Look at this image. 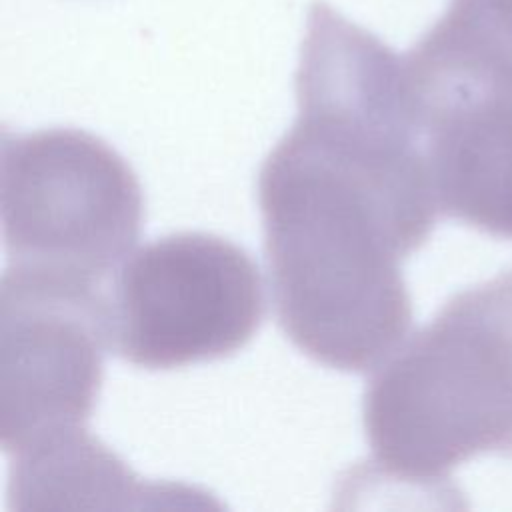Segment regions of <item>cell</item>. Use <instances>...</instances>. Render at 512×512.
<instances>
[{
    "instance_id": "8",
    "label": "cell",
    "mask_w": 512,
    "mask_h": 512,
    "mask_svg": "<svg viewBox=\"0 0 512 512\" xmlns=\"http://www.w3.org/2000/svg\"><path fill=\"white\" fill-rule=\"evenodd\" d=\"M494 12L512 28V0H486Z\"/></svg>"
},
{
    "instance_id": "1",
    "label": "cell",
    "mask_w": 512,
    "mask_h": 512,
    "mask_svg": "<svg viewBox=\"0 0 512 512\" xmlns=\"http://www.w3.org/2000/svg\"><path fill=\"white\" fill-rule=\"evenodd\" d=\"M296 102L258 174L274 312L314 362L376 370L412 324L400 264L440 214L402 56L318 0Z\"/></svg>"
},
{
    "instance_id": "4",
    "label": "cell",
    "mask_w": 512,
    "mask_h": 512,
    "mask_svg": "<svg viewBox=\"0 0 512 512\" xmlns=\"http://www.w3.org/2000/svg\"><path fill=\"white\" fill-rule=\"evenodd\" d=\"M110 350L146 370L218 360L244 348L264 318L256 262L208 232L140 246L106 286Z\"/></svg>"
},
{
    "instance_id": "6",
    "label": "cell",
    "mask_w": 512,
    "mask_h": 512,
    "mask_svg": "<svg viewBox=\"0 0 512 512\" xmlns=\"http://www.w3.org/2000/svg\"><path fill=\"white\" fill-rule=\"evenodd\" d=\"M406 88L440 214L512 240V74L442 70Z\"/></svg>"
},
{
    "instance_id": "2",
    "label": "cell",
    "mask_w": 512,
    "mask_h": 512,
    "mask_svg": "<svg viewBox=\"0 0 512 512\" xmlns=\"http://www.w3.org/2000/svg\"><path fill=\"white\" fill-rule=\"evenodd\" d=\"M362 422L376 472L416 488L512 456V270L454 294L374 370Z\"/></svg>"
},
{
    "instance_id": "7",
    "label": "cell",
    "mask_w": 512,
    "mask_h": 512,
    "mask_svg": "<svg viewBox=\"0 0 512 512\" xmlns=\"http://www.w3.org/2000/svg\"><path fill=\"white\" fill-rule=\"evenodd\" d=\"M8 508H130L174 496L182 486L142 482L86 428L64 432L8 456ZM146 504V502H144Z\"/></svg>"
},
{
    "instance_id": "5",
    "label": "cell",
    "mask_w": 512,
    "mask_h": 512,
    "mask_svg": "<svg viewBox=\"0 0 512 512\" xmlns=\"http://www.w3.org/2000/svg\"><path fill=\"white\" fill-rule=\"evenodd\" d=\"M106 350L102 282L6 264L0 284V444L6 456L86 428Z\"/></svg>"
},
{
    "instance_id": "3",
    "label": "cell",
    "mask_w": 512,
    "mask_h": 512,
    "mask_svg": "<svg viewBox=\"0 0 512 512\" xmlns=\"http://www.w3.org/2000/svg\"><path fill=\"white\" fill-rule=\"evenodd\" d=\"M0 218L8 266L104 284L138 240L144 198L126 160L86 130H4Z\"/></svg>"
}]
</instances>
